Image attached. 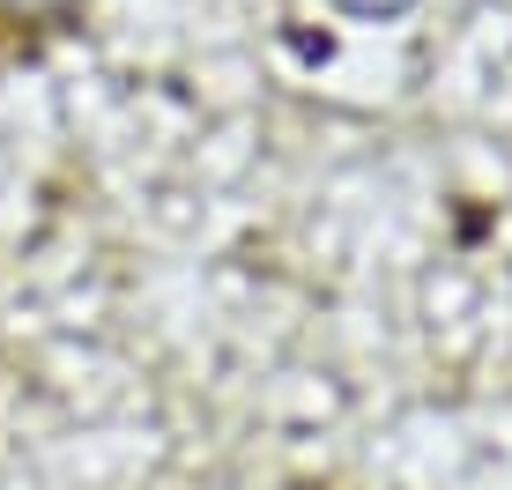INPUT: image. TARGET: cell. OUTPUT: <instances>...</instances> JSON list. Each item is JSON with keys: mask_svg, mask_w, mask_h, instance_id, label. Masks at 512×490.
<instances>
[{"mask_svg": "<svg viewBox=\"0 0 512 490\" xmlns=\"http://www.w3.org/2000/svg\"><path fill=\"white\" fill-rule=\"evenodd\" d=\"M75 8V0H0V15H60Z\"/></svg>", "mask_w": 512, "mask_h": 490, "instance_id": "cell-1", "label": "cell"}]
</instances>
